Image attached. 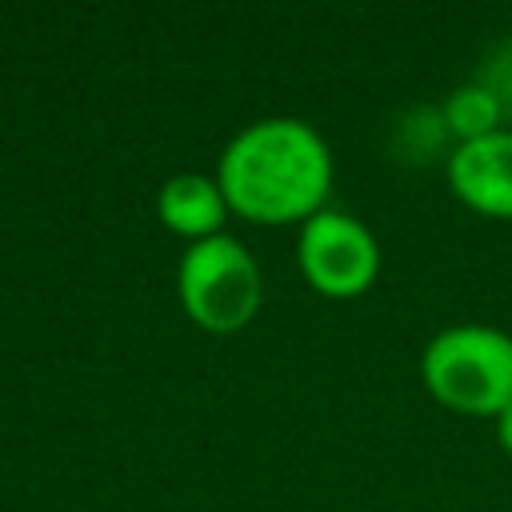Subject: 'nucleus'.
<instances>
[{
  "instance_id": "1",
  "label": "nucleus",
  "mask_w": 512,
  "mask_h": 512,
  "mask_svg": "<svg viewBox=\"0 0 512 512\" xmlns=\"http://www.w3.org/2000/svg\"><path fill=\"white\" fill-rule=\"evenodd\" d=\"M228 208L252 224H304L332 192V152L296 116H268L240 128L216 164Z\"/></svg>"
},
{
  "instance_id": "2",
  "label": "nucleus",
  "mask_w": 512,
  "mask_h": 512,
  "mask_svg": "<svg viewBox=\"0 0 512 512\" xmlns=\"http://www.w3.org/2000/svg\"><path fill=\"white\" fill-rule=\"evenodd\" d=\"M420 380L444 408L496 420L512 404V336L492 324H452L424 344Z\"/></svg>"
},
{
  "instance_id": "3",
  "label": "nucleus",
  "mask_w": 512,
  "mask_h": 512,
  "mask_svg": "<svg viewBox=\"0 0 512 512\" xmlns=\"http://www.w3.org/2000/svg\"><path fill=\"white\" fill-rule=\"evenodd\" d=\"M176 296L188 320L212 336H232L248 328L264 300V280L252 252L220 232L184 248L176 264Z\"/></svg>"
},
{
  "instance_id": "4",
  "label": "nucleus",
  "mask_w": 512,
  "mask_h": 512,
  "mask_svg": "<svg viewBox=\"0 0 512 512\" xmlns=\"http://www.w3.org/2000/svg\"><path fill=\"white\" fill-rule=\"evenodd\" d=\"M296 260L304 280L328 300H356L380 276V244L356 216L320 208L300 224Z\"/></svg>"
},
{
  "instance_id": "5",
  "label": "nucleus",
  "mask_w": 512,
  "mask_h": 512,
  "mask_svg": "<svg viewBox=\"0 0 512 512\" xmlns=\"http://www.w3.org/2000/svg\"><path fill=\"white\" fill-rule=\"evenodd\" d=\"M448 188L472 212L512 220V128L456 144L448 156Z\"/></svg>"
},
{
  "instance_id": "6",
  "label": "nucleus",
  "mask_w": 512,
  "mask_h": 512,
  "mask_svg": "<svg viewBox=\"0 0 512 512\" xmlns=\"http://www.w3.org/2000/svg\"><path fill=\"white\" fill-rule=\"evenodd\" d=\"M156 216L168 232L184 236V240H208L224 232V220L232 216L216 176L204 172H176L172 180L160 184L156 196Z\"/></svg>"
},
{
  "instance_id": "7",
  "label": "nucleus",
  "mask_w": 512,
  "mask_h": 512,
  "mask_svg": "<svg viewBox=\"0 0 512 512\" xmlns=\"http://www.w3.org/2000/svg\"><path fill=\"white\" fill-rule=\"evenodd\" d=\"M500 116H504V100L492 84H460L448 92V100L440 108L444 132H452L456 144L500 132Z\"/></svg>"
},
{
  "instance_id": "8",
  "label": "nucleus",
  "mask_w": 512,
  "mask_h": 512,
  "mask_svg": "<svg viewBox=\"0 0 512 512\" xmlns=\"http://www.w3.org/2000/svg\"><path fill=\"white\" fill-rule=\"evenodd\" d=\"M496 440H500V448L512 456V404L496 416Z\"/></svg>"
}]
</instances>
